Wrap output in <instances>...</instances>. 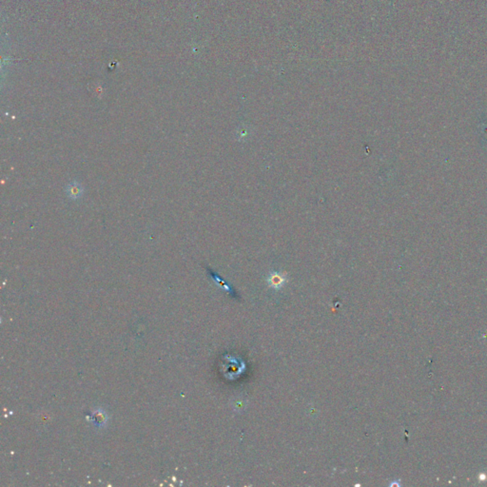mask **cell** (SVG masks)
Instances as JSON below:
<instances>
[{
    "mask_svg": "<svg viewBox=\"0 0 487 487\" xmlns=\"http://www.w3.org/2000/svg\"><path fill=\"white\" fill-rule=\"evenodd\" d=\"M67 194H68L69 198L77 200V199L81 198L83 195V188L79 183L73 182V183L69 184V186L67 187Z\"/></svg>",
    "mask_w": 487,
    "mask_h": 487,
    "instance_id": "1",
    "label": "cell"
},
{
    "mask_svg": "<svg viewBox=\"0 0 487 487\" xmlns=\"http://www.w3.org/2000/svg\"><path fill=\"white\" fill-rule=\"evenodd\" d=\"M285 282V279L284 277L279 274V273H274V274H271L269 279H268V283H269V285L275 289H279L281 288L283 283Z\"/></svg>",
    "mask_w": 487,
    "mask_h": 487,
    "instance_id": "2",
    "label": "cell"
}]
</instances>
